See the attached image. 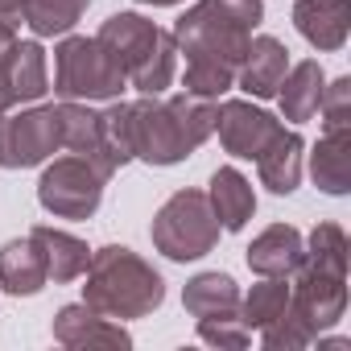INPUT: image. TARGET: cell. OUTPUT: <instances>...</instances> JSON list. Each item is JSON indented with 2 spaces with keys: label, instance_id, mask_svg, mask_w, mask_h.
<instances>
[{
  "label": "cell",
  "instance_id": "25",
  "mask_svg": "<svg viewBox=\"0 0 351 351\" xmlns=\"http://www.w3.org/2000/svg\"><path fill=\"white\" fill-rule=\"evenodd\" d=\"M322 132H339V128H351V79H335L322 87Z\"/></svg>",
  "mask_w": 351,
  "mask_h": 351
},
{
  "label": "cell",
  "instance_id": "11",
  "mask_svg": "<svg viewBox=\"0 0 351 351\" xmlns=\"http://www.w3.org/2000/svg\"><path fill=\"white\" fill-rule=\"evenodd\" d=\"M50 91V75H46V50L38 42H13L0 54V108H17V104H34Z\"/></svg>",
  "mask_w": 351,
  "mask_h": 351
},
{
  "label": "cell",
  "instance_id": "2",
  "mask_svg": "<svg viewBox=\"0 0 351 351\" xmlns=\"http://www.w3.org/2000/svg\"><path fill=\"white\" fill-rule=\"evenodd\" d=\"M215 132V104L199 95H145L128 104V153L145 165H178Z\"/></svg>",
  "mask_w": 351,
  "mask_h": 351
},
{
  "label": "cell",
  "instance_id": "8",
  "mask_svg": "<svg viewBox=\"0 0 351 351\" xmlns=\"http://www.w3.org/2000/svg\"><path fill=\"white\" fill-rule=\"evenodd\" d=\"M58 149H66L62 104L25 108V112H0V169L42 165Z\"/></svg>",
  "mask_w": 351,
  "mask_h": 351
},
{
  "label": "cell",
  "instance_id": "14",
  "mask_svg": "<svg viewBox=\"0 0 351 351\" xmlns=\"http://www.w3.org/2000/svg\"><path fill=\"white\" fill-rule=\"evenodd\" d=\"M54 339L62 347H128L132 335L116 322V318H104L95 314L87 302H75V306H62L54 314Z\"/></svg>",
  "mask_w": 351,
  "mask_h": 351
},
{
  "label": "cell",
  "instance_id": "20",
  "mask_svg": "<svg viewBox=\"0 0 351 351\" xmlns=\"http://www.w3.org/2000/svg\"><path fill=\"white\" fill-rule=\"evenodd\" d=\"M322 87H326V75H322V62L318 58H306L298 66L285 71L281 87H277V104H281V116L302 124L318 112V99H322Z\"/></svg>",
  "mask_w": 351,
  "mask_h": 351
},
{
  "label": "cell",
  "instance_id": "17",
  "mask_svg": "<svg viewBox=\"0 0 351 351\" xmlns=\"http://www.w3.org/2000/svg\"><path fill=\"white\" fill-rule=\"evenodd\" d=\"M302 153L306 141L293 128H281L261 153H256V173H261V186H269L273 195H293L302 182Z\"/></svg>",
  "mask_w": 351,
  "mask_h": 351
},
{
  "label": "cell",
  "instance_id": "19",
  "mask_svg": "<svg viewBox=\"0 0 351 351\" xmlns=\"http://www.w3.org/2000/svg\"><path fill=\"white\" fill-rule=\"evenodd\" d=\"M310 173H314V186L335 199L351 191V128L322 132V141L310 153Z\"/></svg>",
  "mask_w": 351,
  "mask_h": 351
},
{
  "label": "cell",
  "instance_id": "29",
  "mask_svg": "<svg viewBox=\"0 0 351 351\" xmlns=\"http://www.w3.org/2000/svg\"><path fill=\"white\" fill-rule=\"evenodd\" d=\"M136 5H153V9H169V5H182V0H136Z\"/></svg>",
  "mask_w": 351,
  "mask_h": 351
},
{
  "label": "cell",
  "instance_id": "10",
  "mask_svg": "<svg viewBox=\"0 0 351 351\" xmlns=\"http://www.w3.org/2000/svg\"><path fill=\"white\" fill-rule=\"evenodd\" d=\"M285 124L277 116H269L265 108H252L248 99H223L215 108V132H219V145L232 153V157H248L256 161V153L281 132Z\"/></svg>",
  "mask_w": 351,
  "mask_h": 351
},
{
  "label": "cell",
  "instance_id": "5",
  "mask_svg": "<svg viewBox=\"0 0 351 351\" xmlns=\"http://www.w3.org/2000/svg\"><path fill=\"white\" fill-rule=\"evenodd\" d=\"M153 248L169 261H199L207 256L215 244H219V219L211 211V199L203 191H178V195H169L161 203V211L153 215Z\"/></svg>",
  "mask_w": 351,
  "mask_h": 351
},
{
  "label": "cell",
  "instance_id": "4",
  "mask_svg": "<svg viewBox=\"0 0 351 351\" xmlns=\"http://www.w3.org/2000/svg\"><path fill=\"white\" fill-rule=\"evenodd\" d=\"M99 46L120 66L124 83L141 95H165V87L178 75V42L173 34L157 29L141 13H116L99 25Z\"/></svg>",
  "mask_w": 351,
  "mask_h": 351
},
{
  "label": "cell",
  "instance_id": "22",
  "mask_svg": "<svg viewBox=\"0 0 351 351\" xmlns=\"http://www.w3.org/2000/svg\"><path fill=\"white\" fill-rule=\"evenodd\" d=\"M29 236L42 244V252H46V269H50V281H54V285L79 281V277L87 273L91 248H87L79 236H71V232H58V228H46V223H38Z\"/></svg>",
  "mask_w": 351,
  "mask_h": 351
},
{
  "label": "cell",
  "instance_id": "28",
  "mask_svg": "<svg viewBox=\"0 0 351 351\" xmlns=\"http://www.w3.org/2000/svg\"><path fill=\"white\" fill-rule=\"evenodd\" d=\"M13 42H17V25H5V21H0V54H5Z\"/></svg>",
  "mask_w": 351,
  "mask_h": 351
},
{
  "label": "cell",
  "instance_id": "12",
  "mask_svg": "<svg viewBox=\"0 0 351 351\" xmlns=\"http://www.w3.org/2000/svg\"><path fill=\"white\" fill-rule=\"evenodd\" d=\"M285 71H289V50L273 34H261V38H248V46L240 54L236 87L248 91L252 99H273L281 79H285Z\"/></svg>",
  "mask_w": 351,
  "mask_h": 351
},
{
  "label": "cell",
  "instance_id": "13",
  "mask_svg": "<svg viewBox=\"0 0 351 351\" xmlns=\"http://www.w3.org/2000/svg\"><path fill=\"white\" fill-rule=\"evenodd\" d=\"M293 25H298V34L314 50L335 54V50L347 46L351 0H298V5H293Z\"/></svg>",
  "mask_w": 351,
  "mask_h": 351
},
{
  "label": "cell",
  "instance_id": "7",
  "mask_svg": "<svg viewBox=\"0 0 351 351\" xmlns=\"http://www.w3.org/2000/svg\"><path fill=\"white\" fill-rule=\"evenodd\" d=\"M347 310V269H335V265H318V261H306L298 265L293 273V285H289V306H285V318L314 343L322 330H330Z\"/></svg>",
  "mask_w": 351,
  "mask_h": 351
},
{
  "label": "cell",
  "instance_id": "16",
  "mask_svg": "<svg viewBox=\"0 0 351 351\" xmlns=\"http://www.w3.org/2000/svg\"><path fill=\"white\" fill-rule=\"evenodd\" d=\"M46 281H50L46 252H42V244H38L34 236H21V240L0 244V289H5V293L29 298V293H38Z\"/></svg>",
  "mask_w": 351,
  "mask_h": 351
},
{
  "label": "cell",
  "instance_id": "18",
  "mask_svg": "<svg viewBox=\"0 0 351 351\" xmlns=\"http://www.w3.org/2000/svg\"><path fill=\"white\" fill-rule=\"evenodd\" d=\"M207 199H211V211H215L219 228H228V232H244L248 219H252V211H256L252 182L244 178L240 169H232V165H219V169L211 173Z\"/></svg>",
  "mask_w": 351,
  "mask_h": 351
},
{
  "label": "cell",
  "instance_id": "6",
  "mask_svg": "<svg viewBox=\"0 0 351 351\" xmlns=\"http://www.w3.org/2000/svg\"><path fill=\"white\" fill-rule=\"evenodd\" d=\"M124 75L112 62V54L99 46V38H62L54 46V95L58 99H75V104H91V99H120L124 91Z\"/></svg>",
  "mask_w": 351,
  "mask_h": 351
},
{
  "label": "cell",
  "instance_id": "30",
  "mask_svg": "<svg viewBox=\"0 0 351 351\" xmlns=\"http://www.w3.org/2000/svg\"><path fill=\"white\" fill-rule=\"evenodd\" d=\"M0 112H5V108H0Z\"/></svg>",
  "mask_w": 351,
  "mask_h": 351
},
{
  "label": "cell",
  "instance_id": "21",
  "mask_svg": "<svg viewBox=\"0 0 351 351\" xmlns=\"http://www.w3.org/2000/svg\"><path fill=\"white\" fill-rule=\"evenodd\" d=\"M182 306L195 318H232L240 314V285L228 273H199L186 281Z\"/></svg>",
  "mask_w": 351,
  "mask_h": 351
},
{
  "label": "cell",
  "instance_id": "23",
  "mask_svg": "<svg viewBox=\"0 0 351 351\" xmlns=\"http://www.w3.org/2000/svg\"><path fill=\"white\" fill-rule=\"evenodd\" d=\"M91 0H25L21 5V21L38 34V38H62L71 34Z\"/></svg>",
  "mask_w": 351,
  "mask_h": 351
},
{
  "label": "cell",
  "instance_id": "26",
  "mask_svg": "<svg viewBox=\"0 0 351 351\" xmlns=\"http://www.w3.org/2000/svg\"><path fill=\"white\" fill-rule=\"evenodd\" d=\"M199 339L211 343V347H232V351H240V347L252 343V330L244 326L240 314H232V318H199Z\"/></svg>",
  "mask_w": 351,
  "mask_h": 351
},
{
  "label": "cell",
  "instance_id": "1",
  "mask_svg": "<svg viewBox=\"0 0 351 351\" xmlns=\"http://www.w3.org/2000/svg\"><path fill=\"white\" fill-rule=\"evenodd\" d=\"M265 5L261 0H199L173 25L178 54H186L182 87L199 99H219L236 87L240 54L261 25Z\"/></svg>",
  "mask_w": 351,
  "mask_h": 351
},
{
  "label": "cell",
  "instance_id": "24",
  "mask_svg": "<svg viewBox=\"0 0 351 351\" xmlns=\"http://www.w3.org/2000/svg\"><path fill=\"white\" fill-rule=\"evenodd\" d=\"M289 306V285L285 277H261L248 298H240V318L248 330H265L273 318H281Z\"/></svg>",
  "mask_w": 351,
  "mask_h": 351
},
{
  "label": "cell",
  "instance_id": "9",
  "mask_svg": "<svg viewBox=\"0 0 351 351\" xmlns=\"http://www.w3.org/2000/svg\"><path fill=\"white\" fill-rule=\"evenodd\" d=\"M104 186H108V173L79 157V153H66V157H54L42 178H38V203L58 215V219H91L104 203Z\"/></svg>",
  "mask_w": 351,
  "mask_h": 351
},
{
  "label": "cell",
  "instance_id": "27",
  "mask_svg": "<svg viewBox=\"0 0 351 351\" xmlns=\"http://www.w3.org/2000/svg\"><path fill=\"white\" fill-rule=\"evenodd\" d=\"M21 5H25V0H0V21H5V25H21Z\"/></svg>",
  "mask_w": 351,
  "mask_h": 351
},
{
  "label": "cell",
  "instance_id": "15",
  "mask_svg": "<svg viewBox=\"0 0 351 351\" xmlns=\"http://www.w3.org/2000/svg\"><path fill=\"white\" fill-rule=\"evenodd\" d=\"M306 256V240L293 223H273L248 244V269L256 277H293Z\"/></svg>",
  "mask_w": 351,
  "mask_h": 351
},
{
  "label": "cell",
  "instance_id": "3",
  "mask_svg": "<svg viewBox=\"0 0 351 351\" xmlns=\"http://www.w3.org/2000/svg\"><path fill=\"white\" fill-rule=\"evenodd\" d=\"M87 285H83V302L104 314V318H116V322H128V318H145L153 314L161 302H165V281L161 273L136 256L132 248L124 244H108L99 252H91L87 261Z\"/></svg>",
  "mask_w": 351,
  "mask_h": 351
}]
</instances>
